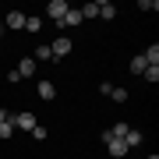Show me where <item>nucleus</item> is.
Wrapping results in <instances>:
<instances>
[{"mask_svg":"<svg viewBox=\"0 0 159 159\" xmlns=\"http://www.w3.org/2000/svg\"><path fill=\"white\" fill-rule=\"evenodd\" d=\"M11 120H14V127H18V131H29V134H32L35 127H39V120H35V113H29V110H21V113H14Z\"/></svg>","mask_w":159,"mask_h":159,"instance_id":"1","label":"nucleus"},{"mask_svg":"<svg viewBox=\"0 0 159 159\" xmlns=\"http://www.w3.org/2000/svg\"><path fill=\"white\" fill-rule=\"evenodd\" d=\"M102 142H106V156L110 159H124L127 156V145L120 142V138H106V134H102Z\"/></svg>","mask_w":159,"mask_h":159,"instance_id":"2","label":"nucleus"},{"mask_svg":"<svg viewBox=\"0 0 159 159\" xmlns=\"http://www.w3.org/2000/svg\"><path fill=\"white\" fill-rule=\"evenodd\" d=\"M81 21H85V18H81V11H78V7H67V14L57 21V29H78Z\"/></svg>","mask_w":159,"mask_h":159,"instance_id":"3","label":"nucleus"},{"mask_svg":"<svg viewBox=\"0 0 159 159\" xmlns=\"http://www.w3.org/2000/svg\"><path fill=\"white\" fill-rule=\"evenodd\" d=\"M50 53H53V60L67 57V53H71V39H67V35H60V39H53V43H50Z\"/></svg>","mask_w":159,"mask_h":159,"instance_id":"4","label":"nucleus"},{"mask_svg":"<svg viewBox=\"0 0 159 159\" xmlns=\"http://www.w3.org/2000/svg\"><path fill=\"white\" fill-rule=\"evenodd\" d=\"M46 14H50L53 21H60V18L67 14V0H50V4H46Z\"/></svg>","mask_w":159,"mask_h":159,"instance_id":"5","label":"nucleus"},{"mask_svg":"<svg viewBox=\"0 0 159 159\" xmlns=\"http://www.w3.org/2000/svg\"><path fill=\"white\" fill-rule=\"evenodd\" d=\"M25 18H29L25 11H11V14H7V21H4V29H25Z\"/></svg>","mask_w":159,"mask_h":159,"instance_id":"6","label":"nucleus"},{"mask_svg":"<svg viewBox=\"0 0 159 159\" xmlns=\"http://www.w3.org/2000/svg\"><path fill=\"white\" fill-rule=\"evenodd\" d=\"M14 71H18V74H21V78H32V74H35V71H39V64H35L32 57H25V60H21V64H18V67H14Z\"/></svg>","mask_w":159,"mask_h":159,"instance_id":"7","label":"nucleus"},{"mask_svg":"<svg viewBox=\"0 0 159 159\" xmlns=\"http://www.w3.org/2000/svg\"><path fill=\"white\" fill-rule=\"evenodd\" d=\"M142 142H145V134H142V131H138V127H127V134H124V145H127V148H138Z\"/></svg>","mask_w":159,"mask_h":159,"instance_id":"8","label":"nucleus"},{"mask_svg":"<svg viewBox=\"0 0 159 159\" xmlns=\"http://www.w3.org/2000/svg\"><path fill=\"white\" fill-rule=\"evenodd\" d=\"M127 127H131V124H124V120H117V124H113V127H106V131H102V134H106V138H120V142H124Z\"/></svg>","mask_w":159,"mask_h":159,"instance_id":"9","label":"nucleus"},{"mask_svg":"<svg viewBox=\"0 0 159 159\" xmlns=\"http://www.w3.org/2000/svg\"><path fill=\"white\" fill-rule=\"evenodd\" d=\"M99 18H102V21H113V18H117V7L110 4V0H99Z\"/></svg>","mask_w":159,"mask_h":159,"instance_id":"10","label":"nucleus"},{"mask_svg":"<svg viewBox=\"0 0 159 159\" xmlns=\"http://www.w3.org/2000/svg\"><path fill=\"white\" fill-rule=\"evenodd\" d=\"M32 60H35V64H39V60H53V53H50V43H39V46H35Z\"/></svg>","mask_w":159,"mask_h":159,"instance_id":"11","label":"nucleus"},{"mask_svg":"<svg viewBox=\"0 0 159 159\" xmlns=\"http://www.w3.org/2000/svg\"><path fill=\"white\" fill-rule=\"evenodd\" d=\"M35 92H39V99H53V96H57V89H53V81H39V89H35Z\"/></svg>","mask_w":159,"mask_h":159,"instance_id":"12","label":"nucleus"},{"mask_svg":"<svg viewBox=\"0 0 159 159\" xmlns=\"http://www.w3.org/2000/svg\"><path fill=\"white\" fill-rule=\"evenodd\" d=\"M142 57H145V64H152V67H159V43H152V46H148V50L142 53Z\"/></svg>","mask_w":159,"mask_h":159,"instance_id":"13","label":"nucleus"},{"mask_svg":"<svg viewBox=\"0 0 159 159\" xmlns=\"http://www.w3.org/2000/svg\"><path fill=\"white\" fill-rule=\"evenodd\" d=\"M145 67H148V64H145V57H142V53H138V57L131 60V67H127V71H131V74H142Z\"/></svg>","mask_w":159,"mask_h":159,"instance_id":"14","label":"nucleus"},{"mask_svg":"<svg viewBox=\"0 0 159 159\" xmlns=\"http://www.w3.org/2000/svg\"><path fill=\"white\" fill-rule=\"evenodd\" d=\"M142 78L148 81V85H156V81H159V67H152V64H148V67L142 71Z\"/></svg>","mask_w":159,"mask_h":159,"instance_id":"15","label":"nucleus"},{"mask_svg":"<svg viewBox=\"0 0 159 159\" xmlns=\"http://www.w3.org/2000/svg\"><path fill=\"white\" fill-rule=\"evenodd\" d=\"M39 29H43V18H25V32H32V35H35Z\"/></svg>","mask_w":159,"mask_h":159,"instance_id":"16","label":"nucleus"},{"mask_svg":"<svg viewBox=\"0 0 159 159\" xmlns=\"http://www.w3.org/2000/svg\"><path fill=\"white\" fill-rule=\"evenodd\" d=\"M81 18H99V4H85V7H78Z\"/></svg>","mask_w":159,"mask_h":159,"instance_id":"17","label":"nucleus"},{"mask_svg":"<svg viewBox=\"0 0 159 159\" xmlns=\"http://www.w3.org/2000/svg\"><path fill=\"white\" fill-rule=\"evenodd\" d=\"M127 96H131V92H127V89H117V85H113V92H110V99H113V102H124Z\"/></svg>","mask_w":159,"mask_h":159,"instance_id":"18","label":"nucleus"},{"mask_svg":"<svg viewBox=\"0 0 159 159\" xmlns=\"http://www.w3.org/2000/svg\"><path fill=\"white\" fill-rule=\"evenodd\" d=\"M14 134V120L7 117V124H0V138H11Z\"/></svg>","mask_w":159,"mask_h":159,"instance_id":"19","label":"nucleus"},{"mask_svg":"<svg viewBox=\"0 0 159 159\" xmlns=\"http://www.w3.org/2000/svg\"><path fill=\"white\" fill-rule=\"evenodd\" d=\"M46 134H50L46 127H35V131H32V142H46Z\"/></svg>","mask_w":159,"mask_h":159,"instance_id":"20","label":"nucleus"},{"mask_svg":"<svg viewBox=\"0 0 159 159\" xmlns=\"http://www.w3.org/2000/svg\"><path fill=\"white\" fill-rule=\"evenodd\" d=\"M7 117H11V113H7V110H0V124H7Z\"/></svg>","mask_w":159,"mask_h":159,"instance_id":"21","label":"nucleus"},{"mask_svg":"<svg viewBox=\"0 0 159 159\" xmlns=\"http://www.w3.org/2000/svg\"><path fill=\"white\" fill-rule=\"evenodd\" d=\"M0 35H4V21H0Z\"/></svg>","mask_w":159,"mask_h":159,"instance_id":"22","label":"nucleus"},{"mask_svg":"<svg viewBox=\"0 0 159 159\" xmlns=\"http://www.w3.org/2000/svg\"><path fill=\"white\" fill-rule=\"evenodd\" d=\"M148 159H159V156H156V152H152V156H148Z\"/></svg>","mask_w":159,"mask_h":159,"instance_id":"23","label":"nucleus"},{"mask_svg":"<svg viewBox=\"0 0 159 159\" xmlns=\"http://www.w3.org/2000/svg\"><path fill=\"white\" fill-rule=\"evenodd\" d=\"M102 159H110V156H102Z\"/></svg>","mask_w":159,"mask_h":159,"instance_id":"24","label":"nucleus"}]
</instances>
